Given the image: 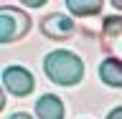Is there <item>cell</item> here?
Listing matches in <instances>:
<instances>
[{
	"label": "cell",
	"instance_id": "obj_1",
	"mask_svg": "<svg viewBox=\"0 0 122 119\" xmlns=\"http://www.w3.org/2000/svg\"><path fill=\"white\" fill-rule=\"evenodd\" d=\"M43 71H46V76H48L53 84H59V86H71V84L81 81L84 63H81V58L74 56L71 51L59 48V51H51L43 58Z\"/></svg>",
	"mask_w": 122,
	"mask_h": 119
},
{
	"label": "cell",
	"instance_id": "obj_2",
	"mask_svg": "<svg viewBox=\"0 0 122 119\" xmlns=\"http://www.w3.org/2000/svg\"><path fill=\"white\" fill-rule=\"evenodd\" d=\"M28 28H30V20L20 8H13V5L0 8V43H10L15 38L25 36Z\"/></svg>",
	"mask_w": 122,
	"mask_h": 119
},
{
	"label": "cell",
	"instance_id": "obj_3",
	"mask_svg": "<svg viewBox=\"0 0 122 119\" xmlns=\"http://www.w3.org/2000/svg\"><path fill=\"white\" fill-rule=\"evenodd\" d=\"M3 84L15 96H25L33 91V76H30V71H25L20 66H8L3 71Z\"/></svg>",
	"mask_w": 122,
	"mask_h": 119
},
{
	"label": "cell",
	"instance_id": "obj_4",
	"mask_svg": "<svg viewBox=\"0 0 122 119\" xmlns=\"http://www.w3.org/2000/svg\"><path fill=\"white\" fill-rule=\"evenodd\" d=\"M41 30H43L48 38H66V36H71L74 23H71V18H66V15L53 13V15H48V18L41 23Z\"/></svg>",
	"mask_w": 122,
	"mask_h": 119
},
{
	"label": "cell",
	"instance_id": "obj_5",
	"mask_svg": "<svg viewBox=\"0 0 122 119\" xmlns=\"http://www.w3.org/2000/svg\"><path fill=\"white\" fill-rule=\"evenodd\" d=\"M36 114H38V119H64V104H61L59 96L43 94L36 101Z\"/></svg>",
	"mask_w": 122,
	"mask_h": 119
},
{
	"label": "cell",
	"instance_id": "obj_6",
	"mask_svg": "<svg viewBox=\"0 0 122 119\" xmlns=\"http://www.w3.org/2000/svg\"><path fill=\"white\" fill-rule=\"evenodd\" d=\"M99 76L109 86H122V61H114V58L102 61L99 63Z\"/></svg>",
	"mask_w": 122,
	"mask_h": 119
},
{
	"label": "cell",
	"instance_id": "obj_7",
	"mask_svg": "<svg viewBox=\"0 0 122 119\" xmlns=\"http://www.w3.org/2000/svg\"><path fill=\"white\" fill-rule=\"evenodd\" d=\"M66 5L74 15H94L102 10L99 0H66Z\"/></svg>",
	"mask_w": 122,
	"mask_h": 119
},
{
	"label": "cell",
	"instance_id": "obj_8",
	"mask_svg": "<svg viewBox=\"0 0 122 119\" xmlns=\"http://www.w3.org/2000/svg\"><path fill=\"white\" fill-rule=\"evenodd\" d=\"M104 30H107V33L122 30V18H107V20H104Z\"/></svg>",
	"mask_w": 122,
	"mask_h": 119
},
{
	"label": "cell",
	"instance_id": "obj_9",
	"mask_svg": "<svg viewBox=\"0 0 122 119\" xmlns=\"http://www.w3.org/2000/svg\"><path fill=\"white\" fill-rule=\"evenodd\" d=\"M107 119H122V106H117V109H112V112L107 114Z\"/></svg>",
	"mask_w": 122,
	"mask_h": 119
},
{
	"label": "cell",
	"instance_id": "obj_10",
	"mask_svg": "<svg viewBox=\"0 0 122 119\" xmlns=\"http://www.w3.org/2000/svg\"><path fill=\"white\" fill-rule=\"evenodd\" d=\"M8 119H33L30 114H25V112H18V114H10Z\"/></svg>",
	"mask_w": 122,
	"mask_h": 119
},
{
	"label": "cell",
	"instance_id": "obj_11",
	"mask_svg": "<svg viewBox=\"0 0 122 119\" xmlns=\"http://www.w3.org/2000/svg\"><path fill=\"white\" fill-rule=\"evenodd\" d=\"M114 8H120V10H122V0H114Z\"/></svg>",
	"mask_w": 122,
	"mask_h": 119
}]
</instances>
